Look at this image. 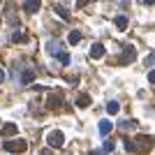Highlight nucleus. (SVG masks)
Here are the masks:
<instances>
[{"label":"nucleus","instance_id":"obj_1","mask_svg":"<svg viewBox=\"0 0 155 155\" xmlns=\"http://www.w3.org/2000/svg\"><path fill=\"white\" fill-rule=\"evenodd\" d=\"M63 143H65V139H63V132H60V130L49 132V146H51V148H60Z\"/></svg>","mask_w":155,"mask_h":155},{"label":"nucleus","instance_id":"obj_2","mask_svg":"<svg viewBox=\"0 0 155 155\" xmlns=\"http://www.w3.org/2000/svg\"><path fill=\"white\" fill-rule=\"evenodd\" d=\"M26 148H28L26 141H9V139L5 141V150H9V153H23Z\"/></svg>","mask_w":155,"mask_h":155},{"label":"nucleus","instance_id":"obj_3","mask_svg":"<svg viewBox=\"0 0 155 155\" xmlns=\"http://www.w3.org/2000/svg\"><path fill=\"white\" fill-rule=\"evenodd\" d=\"M137 150H150L153 148V139L150 137H137Z\"/></svg>","mask_w":155,"mask_h":155},{"label":"nucleus","instance_id":"obj_4","mask_svg":"<svg viewBox=\"0 0 155 155\" xmlns=\"http://www.w3.org/2000/svg\"><path fill=\"white\" fill-rule=\"evenodd\" d=\"M60 102H63V100H60V95H56V93H51V95L46 97V107H49V109H58Z\"/></svg>","mask_w":155,"mask_h":155},{"label":"nucleus","instance_id":"obj_5","mask_svg":"<svg viewBox=\"0 0 155 155\" xmlns=\"http://www.w3.org/2000/svg\"><path fill=\"white\" fill-rule=\"evenodd\" d=\"M104 56V46L102 44H93L91 46V58H102Z\"/></svg>","mask_w":155,"mask_h":155},{"label":"nucleus","instance_id":"obj_6","mask_svg":"<svg viewBox=\"0 0 155 155\" xmlns=\"http://www.w3.org/2000/svg\"><path fill=\"white\" fill-rule=\"evenodd\" d=\"M2 137H12V134H16V125L14 123H7V125H2Z\"/></svg>","mask_w":155,"mask_h":155},{"label":"nucleus","instance_id":"obj_7","mask_svg":"<svg viewBox=\"0 0 155 155\" xmlns=\"http://www.w3.org/2000/svg\"><path fill=\"white\" fill-rule=\"evenodd\" d=\"M32 79H35V72L28 67V70H23V74H21V84H30Z\"/></svg>","mask_w":155,"mask_h":155},{"label":"nucleus","instance_id":"obj_8","mask_svg":"<svg viewBox=\"0 0 155 155\" xmlns=\"http://www.w3.org/2000/svg\"><path fill=\"white\" fill-rule=\"evenodd\" d=\"M46 51L51 53V56H60V44H58V42H49Z\"/></svg>","mask_w":155,"mask_h":155},{"label":"nucleus","instance_id":"obj_9","mask_svg":"<svg viewBox=\"0 0 155 155\" xmlns=\"http://www.w3.org/2000/svg\"><path fill=\"white\" fill-rule=\"evenodd\" d=\"M120 60H123V63H125V60H127V63H130V60H134V46H127V49L123 51V58H120Z\"/></svg>","mask_w":155,"mask_h":155},{"label":"nucleus","instance_id":"obj_10","mask_svg":"<svg viewBox=\"0 0 155 155\" xmlns=\"http://www.w3.org/2000/svg\"><path fill=\"white\" fill-rule=\"evenodd\" d=\"M100 132H102V134H109L111 132V120H102V123H100Z\"/></svg>","mask_w":155,"mask_h":155},{"label":"nucleus","instance_id":"obj_11","mask_svg":"<svg viewBox=\"0 0 155 155\" xmlns=\"http://www.w3.org/2000/svg\"><path fill=\"white\" fill-rule=\"evenodd\" d=\"M67 39H70V44H77L79 39H81V32H79V30H72V32H70V37H67Z\"/></svg>","mask_w":155,"mask_h":155},{"label":"nucleus","instance_id":"obj_12","mask_svg":"<svg viewBox=\"0 0 155 155\" xmlns=\"http://www.w3.org/2000/svg\"><path fill=\"white\" fill-rule=\"evenodd\" d=\"M116 26L120 28V30H125V28H127V19H125V16H116Z\"/></svg>","mask_w":155,"mask_h":155},{"label":"nucleus","instance_id":"obj_13","mask_svg":"<svg viewBox=\"0 0 155 155\" xmlns=\"http://www.w3.org/2000/svg\"><path fill=\"white\" fill-rule=\"evenodd\" d=\"M118 109H120L118 102H107V111H109V114H118Z\"/></svg>","mask_w":155,"mask_h":155},{"label":"nucleus","instance_id":"obj_14","mask_svg":"<svg viewBox=\"0 0 155 155\" xmlns=\"http://www.w3.org/2000/svg\"><path fill=\"white\" fill-rule=\"evenodd\" d=\"M77 104H79V107H88V104H91V97H88V95H81L77 100Z\"/></svg>","mask_w":155,"mask_h":155},{"label":"nucleus","instance_id":"obj_15","mask_svg":"<svg viewBox=\"0 0 155 155\" xmlns=\"http://www.w3.org/2000/svg\"><path fill=\"white\" fill-rule=\"evenodd\" d=\"M23 7H26L28 12H35V9L39 7V2H23Z\"/></svg>","mask_w":155,"mask_h":155},{"label":"nucleus","instance_id":"obj_16","mask_svg":"<svg viewBox=\"0 0 155 155\" xmlns=\"http://www.w3.org/2000/svg\"><path fill=\"white\" fill-rule=\"evenodd\" d=\"M125 150H130V153H137V146H134V141H127V139H125Z\"/></svg>","mask_w":155,"mask_h":155},{"label":"nucleus","instance_id":"obj_17","mask_svg":"<svg viewBox=\"0 0 155 155\" xmlns=\"http://www.w3.org/2000/svg\"><path fill=\"white\" fill-rule=\"evenodd\" d=\"M58 60H60L63 65H67V63H70V56H67V53H60V56H58Z\"/></svg>","mask_w":155,"mask_h":155},{"label":"nucleus","instance_id":"obj_18","mask_svg":"<svg viewBox=\"0 0 155 155\" xmlns=\"http://www.w3.org/2000/svg\"><path fill=\"white\" fill-rule=\"evenodd\" d=\"M104 150H109V153H111V150H114V141L107 139V141H104Z\"/></svg>","mask_w":155,"mask_h":155},{"label":"nucleus","instance_id":"obj_19","mask_svg":"<svg viewBox=\"0 0 155 155\" xmlns=\"http://www.w3.org/2000/svg\"><path fill=\"white\" fill-rule=\"evenodd\" d=\"M56 12H58V14H60V16H63V19H67V12H65V9H63V7H60V5H58V7H56Z\"/></svg>","mask_w":155,"mask_h":155},{"label":"nucleus","instance_id":"obj_20","mask_svg":"<svg viewBox=\"0 0 155 155\" xmlns=\"http://www.w3.org/2000/svg\"><path fill=\"white\" fill-rule=\"evenodd\" d=\"M12 39H14V42H21V39H23V35H21V32H14Z\"/></svg>","mask_w":155,"mask_h":155},{"label":"nucleus","instance_id":"obj_21","mask_svg":"<svg viewBox=\"0 0 155 155\" xmlns=\"http://www.w3.org/2000/svg\"><path fill=\"white\" fill-rule=\"evenodd\" d=\"M132 125H134L132 120H125V123H120V127H123V130H127V127H132Z\"/></svg>","mask_w":155,"mask_h":155},{"label":"nucleus","instance_id":"obj_22","mask_svg":"<svg viewBox=\"0 0 155 155\" xmlns=\"http://www.w3.org/2000/svg\"><path fill=\"white\" fill-rule=\"evenodd\" d=\"M148 81H150V84H155V72H148Z\"/></svg>","mask_w":155,"mask_h":155},{"label":"nucleus","instance_id":"obj_23","mask_svg":"<svg viewBox=\"0 0 155 155\" xmlns=\"http://www.w3.org/2000/svg\"><path fill=\"white\" fill-rule=\"evenodd\" d=\"M39 155H51V148H44V150H42Z\"/></svg>","mask_w":155,"mask_h":155},{"label":"nucleus","instance_id":"obj_24","mask_svg":"<svg viewBox=\"0 0 155 155\" xmlns=\"http://www.w3.org/2000/svg\"><path fill=\"white\" fill-rule=\"evenodd\" d=\"M91 155H104L102 150H91Z\"/></svg>","mask_w":155,"mask_h":155},{"label":"nucleus","instance_id":"obj_25","mask_svg":"<svg viewBox=\"0 0 155 155\" xmlns=\"http://www.w3.org/2000/svg\"><path fill=\"white\" fill-rule=\"evenodd\" d=\"M2 81H5V72L0 70V84H2Z\"/></svg>","mask_w":155,"mask_h":155},{"label":"nucleus","instance_id":"obj_26","mask_svg":"<svg viewBox=\"0 0 155 155\" xmlns=\"http://www.w3.org/2000/svg\"><path fill=\"white\" fill-rule=\"evenodd\" d=\"M150 58H153V60H155V53H153V56H150Z\"/></svg>","mask_w":155,"mask_h":155}]
</instances>
